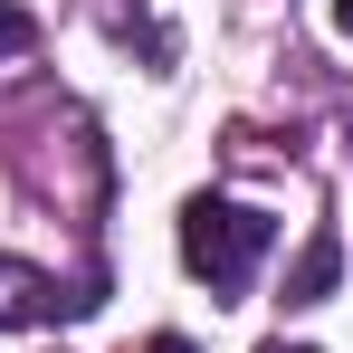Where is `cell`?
Masks as SVG:
<instances>
[{"label": "cell", "instance_id": "obj_6", "mask_svg": "<svg viewBox=\"0 0 353 353\" xmlns=\"http://www.w3.org/2000/svg\"><path fill=\"white\" fill-rule=\"evenodd\" d=\"M153 353H191V344H181V334H153Z\"/></svg>", "mask_w": 353, "mask_h": 353}, {"label": "cell", "instance_id": "obj_2", "mask_svg": "<svg viewBox=\"0 0 353 353\" xmlns=\"http://www.w3.org/2000/svg\"><path fill=\"white\" fill-rule=\"evenodd\" d=\"M67 296L48 268H29V258H0V325H58Z\"/></svg>", "mask_w": 353, "mask_h": 353}, {"label": "cell", "instance_id": "obj_4", "mask_svg": "<svg viewBox=\"0 0 353 353\" xmlns=\"http://www.w3.org/2000/svg\"><path fill=\"white\" fill-rule=\"evenodd\" d=\"M29 39H39V19H29V10H19V0H0V58H19V48H29Z\"/></svg>", "mask_w": 353, "mask_h": 353}, {"label": "cell", "instance_id": "obj_7", "mask_svg": "<svg viewBox=\"0 0 353 353\" xmlns=\"http://www.w3.org/2000/svg\"><path fill=\"white\" fill-rule=\"evenodd\" d=\"M268 353H315V344H268Z\"/></svg>", "mask_w": 353, "mask_h": 353}, {"label": "cell", "instance_id": "obj_1", "mask_svg": "<svg viewBox=\"0 0 353 353\" xmlns=\"http://www.w3.org/2000/svg\"><path fill=\"white\" fill-rule=\"evenodd\" d=\"M277 248V220L268 210H248V201H220V191H201L191 210H181V268L201 277L210 296H239L258 277V258Z\"/></svg>", "mask_w": 353, "mask_h": 353}, {"label": "cell", "instance_id": "obj_5", "mask_svg": "<svg viewBox=\"0 0 353 353\" xmlns=\"http://www.w3.org/2000/svg\"><path fill=\"white\" fill-rule=\"evenodd\" d=\"M334 29H344V39H353V0H334Z\"/></svg>", "mask_w": 353, "mask_h": 353}, {"label": "cell", "instance_id": "obj_3", "mask_svg": "<svg viewBox=\"0 0 353 353\" xmlns=\"http://www.w3.org/2000/svg\"><path fill=\"white\" fill-rule=\"evenodd\" d=\"M334 277H344V239L315 230L305 248H296V268H287V305H325V296H334Z\"/></svg>", "mask_w": 353, "mask_h": 353}]
</instances>
